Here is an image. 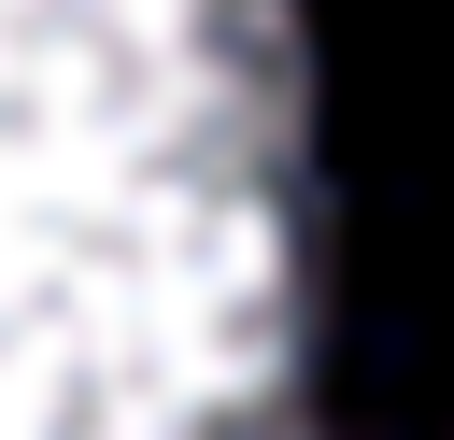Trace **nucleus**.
Returning a JSON list of instances; mask_svg holds the SVG:
<instances>
[{"label": "nucleus", "instance_id": "f257e3e1", "mask_svg": "<svg viewBox=\"0 0 454 440\" xmlns=\"http://www.w3.org/2000/svg\"><path fill=\"white\" fill-rule=\"evenodd\" d=\"M298 0H0V440H312Z\"/></svg>", "mask_w": 454, "mask_h": 440}]
</instances>
